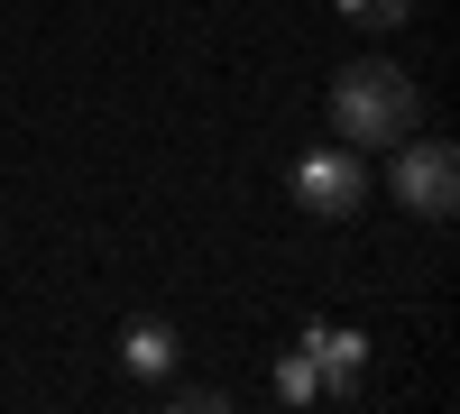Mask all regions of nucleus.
Listing matches in <instances>:
<instances>
[{
    "label": "nucleus",
    "instance_id": "nucleus-1",
    "mask_svg": "<svg viewBox=\"0 0 460 414\" xmlns=\"http://www.w3.org/2000/svg\"><path fill=\"white\" fill-rule=\"evenodd\" d=\"M332 129H341V147H396V138L424 129V92L405 84V65L350 56L332 74Z\"/></svg>",
    "mask_w": 460,
    "mask_h": 414
},
{
    "label": "nucleus",
    "instance_id": "nucleus-2",
    "mask_svg": "<svg viewBox=\"0 0 460 414\" xmlns=\"http://www.w3.org/2000/svg\"><path fill=\"white\" fill-rule=\"evenodd\" d=\"M387 194H396L414 221H451V212H460V147H451V138H396Z\"/></svg>",
    "mask_w": 460,
    "mask_h": 414
},
{
    "label": "nucleus",
    "instance_id": "nucleus-3",
    "mask_svg": "<svg viewBox=\"0 0 460 414\" xmlns=\"http://www.w3.org/2000/svg\"><path fill=\"white\" fill-rule=\"evenodd\" d=\"M295 203L323 221H350L368 203V147H304L295 157Z\"/></svg>",
    "mask_w": 460,
    "mask_h": 414
},
{
    "label": "nucleus",
    "instance_id": "nucleus-4",
    "mask_svg": "<svg viewBox=\"0 0 460 414\" xmlns=\"http://www.w3.org/2000/svg\"><path fill=\"white\" fill-rule=\"evenodd\" d=\"M295 350L314 359V378H323L332 405H350V396H359V378H368V331H350V322H314Z\"/></svg>",
    "mask_w": 460,
    "mask_h": 414
},
{
    "label": "nucleus",
    "instance_id": "nucleus-5",
    "mask_svg": "<svg viewBox=\"0 0 460 414\" xmlns=\"http://www.w3.org/2000/svg\"><path fill=\"white\" fill-rule=\"evenodd\" d=\"M175 359H184V331L166 313H129L120 322V368H129V378L157 387V378H175Z\"/></svg>",
    "mask_w": 460,
    "mask_h": 414
},
{
    "label": "nucleus",
    "instance_id": "nucleus-6",
    "mask_svg": "<svg viewBox=\"0 0 460 414\" xmlns=\"http://www.w3.org/2000/svg\"><path fill=\"white\" fill-rule=\"evenodd\" d=\"M277 396H286V405H323V378H314V359H304V350H277Z\"/></svg>",
    "mask_w": 460,
    "mask_h": 414
},
{
    "label": "nucleus",
    "instance_id": "nucleus-7",
    "mask_svg": "<svg viewBox=\"0 0 460 414\" xmlns=\"http://www.w3.org/2000/svg\"><path fill=\"white\" fill-rule=\"evenodd\" d=\"M332 10L350 19V28H368V37H387V28H405V10H414V0H332Z\"/></svg>",
    "mask_w": 460,
    "mask_h": 414
}]
</instances>
